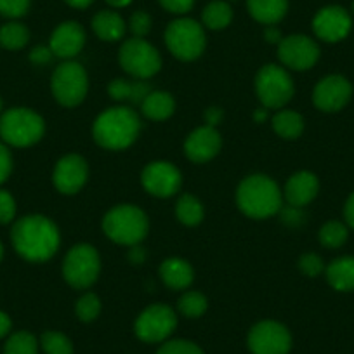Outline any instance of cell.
I'll return each instance as SVG.
<instances>
[{
    "label": "cell",
    "mask_w": 354,
    "mask_h": 354,
    "mask_svg": "<svg viewBox=\"0 0 354 354\" xmlns=\"http://www.w3.org/2000/svg\"><path fill=\"white\" fill-rule=\"evenodd\" d=\"M11 240L15 250L28 262H46L59 248V230L53 219L32 214L18 219L12 226Z\"/></svg>",
    "instance_id": "6da1fadb"
},
{
    "label": "cell",
    "mask_w": 354,
    "mask_h": 354,
    "mask_svg": "<svg viewBox=\"0 0 354 354\" xmlns=\"http://www.w3.org/2000/svg\"><path fill=\"white\" fill-rule=\"evenodd\" d=\"M141 132V118L132 108L115 106L104 110L93 125V138L101 148L120 151L134 145Z\"/></svg>",
    "instance_id": "7a4b0ae2"
},
{
    "label": "cell",
    "mask_w": 354,
    "mask_h": 354,
    "mask_svg": "<svg viewBox=\"0 0 354 354\" xmlns=\"http://www.w3.org/2000/svg\"><path fill=\"white\" fill-rule=\"evenodd\" d=\"M238 209L250 219H268L283 207V192L264 174L245 177L236 189Z\"/></svg>",
    "instance_id": "3957f363"
},
{
    "label": "cell",
    "mask_w": 354,
    "mask_h": 354,
    "mask_svg": "<svg viewBox=\"0 0 354 354\" xmlns=\"http://www.w3.org/2000/svg\"><path fill=\"white\" fill-rule=\"evenodd\" d=\"M148 217L139 207L122 203L103 217V231L111 241L125 247L139 245L148 234Z\"/></svg>",
    "instance_id": "277c9868"
},
{
    "label": "cell",
    "mask_w": 354,
    "mask_h": 354,
    "mask_svg": "<svg viewBox=\"0 0 354 354\" xmlns=\"http://www.w3.org/2000/svg\"><path fill=\"white\" fill-rule=\"evenodd\" d=\"M46 122L30 108H11L0 115V138L2 142L15 148H28L44 138Z\"/></svg>",
    "instance_id": "5b68a950"
},
{
    "label": "cell",
    "mask_w": 354,
    "mask_h": 354,
    "mask_svg": "<svg viewBox=\"0 0 354 354\" xmlns=\"http://www.w3.org/2000/svg\"><path fill=\"white\" fill-rule=\"evenodd\" d=\"M165 44L174 57L195 61L205 50L207 37L203 25L192 18L174 19L165 30Z\"/></svg>",
    "instance_id": "8992f818"
},
{
    "label": "cell",
    "mask_w": 354,
    "mask_h": 354,
    "mask_svg": "<svg viewBox=\"0 0 354 354\" xmlns=\"http://www.w3.org/2000/svg\"><path fill=\"white\" fill-rule=\"evenodd\" d=\"M255 94L268 110L283 108L295 94L294 80L283 66L266 64L255 77Z\"/></svg>",
    "instance_id": "52a82bcc"
},
{
    "label": "cell",
    "mask_w": 354,
    "mask_h": 354,
    "mask_svg": "<svg viewBox=\"0 0 354 354\" xmlns=\"http://www.w3.org/2000/svg\"><path fill=\"white\" fill-rule=\"evenodd\" d=\"M101 273V259L96 248L88 243H78L70 248L63 261V278L77 290L93 287Z\"/></svg>",
    "instance_id": "ba28073f"
},
{
    "label": "cell",
    "mask_w": 354,
    "mask_h": 354,
    "mask_svg": "<svg viewBox=\"0 0 354 354\" xmlns=\"http://www.w3.org/2000/svg\"><path fill=\"white\" fill-rule=\"evenodd\" d=\"M50 91L57 103L64 108H75L85 100L88 91L87 71L75 61H64L54 70Z\"/></svg>",
    "instance_id": "9c48e42d"
},
{
    "label": "cell",
    "mask_w": 354,
    "mask_h": 354,
    "mask_svg": "<svg viewBox=\"0 0 354 354\" xmlns=\"http://www.w3.org/2000/svg\"><path fill=\"white\" fill-rule=\"evenodd\" d=\"M118 63L124 68L125 73L138 80H148L155 77L162 68V57L155 46L146 42L145 39L125 40L118 50Z\"/></svg>",
    "instance_id": "30bf717a"
},
{
    "label": "cell",
    "mask_w": 354,
    "mask_h": 354,
    "mask_svg": "<svg viewBox=\"0 0 354 354\" xmlns=\"http://www.w3.org/2000/svg\"><path fill=\"white\" fill-rule=\"evenodd\" d=\"M176 326L177 316L172 308L165 304H153L138 316L134 330L142 342L156 344L172 335Z\"/></svg>",
    "instance_id": "8fae6325"
},
{
    "label": "cell",
    "mask_w": 354,
    "mask_h": 354,
    "mask_svg": "<svg viewBox=\"0 0 354 354\" xmlns=\"http://www.w3.org/2000/svg\"><path fill=\"white\" fill-rule=\"evenodd\" d=\"M247 342L252 354H288L292 349L288 328L273 319H266L252 326Z\"/></svg>",
    "instance_id": "7c38bea8"
},
{
    "label": "cell",
    "mask_w": 354,
    "mask_h": 354,
    "mask_svg": "<svg viewBox=\"0 0 354 354\" xmlns=\"http://www.w3.org/2000/svg\"><path fill=\"white\" fill-rule=\"evenodd\" d=\"M142 188L156 198H169L176 195L183 185L181 170L165 160H156L145 167L141 174Z\"/></svg>",
    "instance_id": "4fadbf2b"
},
{
    "label": "cell",
    "mask_w": 354,
    "mask_h": 354,
    "mask_svg": "<svg viewBox=\"0 0 354 354\" xmlns=\"http://www.w3.org/2000/svg\"><path fill=\"white\" fill-rule=\"evenodd\" d=\"M278 57L288 70L306 71L318 63L319 47L311 37L297 33V35L283 37V40L278 44Z\"/></svg>",
    "instance_id": "5bb4252c"
},
{
    "label": "cell",
    "mask_w": 354,
    "mask_h": 354,
    "mask_svg": "<svg viewBox=\"0 0 354 354\" xmlns=\"http://www.w3.org/2000/svg\"><path fill=\"white\" fill-rule=\"evenodd\" d=\"M351 97H353V85L342 75H328L313 88V103L325 113L340 111L349 103Z\"/></svg>",
    "instance_id": "9a60e30c"
},
{
    "label": "cell",
    "mask_w": 354,
    "mask_h": 354,
    "mask_svg": "<svg viewBox=\"0 0 354 354\" xmlns=\"http://www.w3.org/2000/svg\"><path fill=\"white\" fill-rule=\"evenodd\" d=\"M351 28H353V19L349 12L340 6H328V8L319 9L313 18V32L323 42H340L349 35Z\"/></svg>",
    "instance_id": "2e32d148"
},
{
    "label": "cell",
    "mask_w": 354,
    "mask_h": 354,
    "mask_svg": "<svg viewBox=\"0 0 354 354\" xmlns=\"http://www.w3.org/2000/svg\"><path fill=\"white\" fill-rule=\"evenodd\" d=\"M88 177V165L84 156L66 155L56 163L53 172V183L63 195H75L84 188Z\"/></svg>",
    "instance_id": "e0dca14e"
},
{
    "label": "cell",
    "mask_w": 354,
    "mask_h": 354,
    "mask_svg": "<svg viewBox=\"0 0 354 354\" xmlns=\"http://www.w3.org/2000/svg\"><path fill=\"white\" fill-rule=\"evenodd\" d=\"M223 146V139L216 127L203 125L195 129L185 141V153L193 163H207L216 158Z\"/></svg>",
    "instance_id": "ac0fdd59"
},
{
    "label": "cell",
    "mask_w": 354,
    "mask_h": 354,
    "mask_svg": "<svg viewBox=\"0 0 354 354\" xmlns=\"http://www.w3.org/2000/svg\"><path fill=\"white\" fill-rule=\"evenodd\" d=\"M85 39V30L77 21H64L50 35L49 47L54 56L70 61L84 49Z\"/></svg>",
    "instance_id": "d6986e66"
},
{
    "label": "cell",
    "mask_w": 354,
    "mask_h": 354,
    "mask_svg": "<svg viewBox=\"0 0 354 354\" xmlns=\"http://www.w3.org/2000/svg\"><path fill=\"white\" fill-rule=\"evenodd\" d=\"M318 192V177L309 172V170H301V172H295L285 185L283 200L287 202V205L304 209L306 205H309L316 198Z\"/></svg>",
    "instance_id": "ffe728a7"
},
{
    "label": "cell",
    "mask_w": 354,
    "mask_h": 354,
    "mask_svg": "<svg viewBox=\"0 0 354 354\" xmlns=\"http://www.w3.org/2000/svg\"><path fill=\"white\" fill-rule=\"evenodd\" d=\"M160 278L170 290H185L195 280L192 264L181 257H170L160 264Z\"/></svg>",
    "instance_id": "44dd1931"
},
{
    "label": "cell",
    "mask_w": 354,
    "mask_h": 354,
    "mask_svg": "<svg viewBox=\"0 0 354 354\" xmlns=\"http://www.w3.org/2000/svg\"><path fill=\"white\" fill-rule=\"evenodd\" d=\"M151 85L146 80H127V78H115L110 85H108V94L111 100L124 101V103H136L141 104L145 97L151 93Z\"/></svg>",
    "instance_id": "7402d4cb"
},
{
    "label": "cell",
    "mask_w": 354,
    "mask_h": 354,
    "mask_svg": "<svg viewBox=\"0 0 354 354\" xmlns=\"http://www.w3.org/2000/svg\"><path fill=\"white\" fill-rule=\"evenodd\" d=\"M326 281L330 287L337 292H353L354 290V257L344 255L335 259L325 268Z\"/></svg>",
    "instance_id": "603a6c76"
},
{
    "label": "cell",
    "mask_w": 354,
    "mask_h": 354,
    "mask_svg": "<svg viewBox=\"0 0 354 354\" xmlns=\"http://www.w3.org/2000/svg\"><path fill=\"white\" fill-rule=\"evenodd\" d=\"M252 18L266 26L277 25L288 11V0H247Z\"/></svg>",
    "instance_id": "cb8c5ba5"
},
{
    "label": "cell",
    "mask_w": 354,
    "mask_h": 354,
    "mask_svg": "<svg viewBox=\"0 0 354 354\" xmlns=\"http://www.w3.org/2000/svg\"><path fill=\"white\" fill-rule=\"evenodd\" d=\"M93 30L103 42H118L125 35L127 23L124 21L118 12L115 11H100L93 18Z\"/></svg>",
    "instance_id": "d4e9b609"
},
{
    "label": "cell",
    "mask_w": 354,
    "mask_h": 354,
    "mask_svg": "<svg viewBox=\"0 0 354 354\" xmlns=\"http://www.w3.org/2000/svg\"><path fill=\"white\" fill-rule=\"evenodd\" d=\"M176 110V101L172 94L165 91H151L141 103V111L146 118L155 122H163L170 118Z\"/></svg>",
    "instance_id": "484cf974"
},
{
    "label": "cell",
    "mask_w": 354,
    "mask_h": 354,
    "mask_svg": "<svg viewBox=\"0 0 354 354\" xmlns=\"http://www.w3.org/2000/svg\"><path fill=\"white\" fill-rule=\"evenodd\" d=\"M271 125L281 139H297L304 131V118L297 111L281 110L274 115Z\"/></svg>",
    "instance_id": "4316f807"
},
{
    "label": "cell",
    "mask_w": 354,
    "mask_h": 354,
    "mask_svg": "<svg viewBox=\"0 0 354 354\" xmlns=\"http://www.w3.org/2000/svg\"><path fill=\"white\" fill-rule=\"evenodd\" d=\"M233 19V9L226 0H212L202 12V23L209 30H224Z\"/></svg>",
    "instance_id": "83f0119b"
},
{
    "label": "cell",
    "mask_w": 354,
    "mask_h": 354,
    "mask_svg": "<svg viewBox=\"0 0 354 354\" xmlns=\"http://www.w3.org/2000/svg\"><path fill=\"white\" fill-rule=\"evenodd\" d=\"M176 216L185 226H198L203 221L202 202L193 195H183L176 203Z\"/></svg>",
    "instance_id": "f1b7e54d"
},
{
    "label": "cell",
    "mask_w": 354,
    "mask_h": 354,
    "mask_svg": "<svg viewBox=\"0 0 354 354\" xmlns=\"http://www.w3.org/2000/svg\"><path fill=\"white\" fill-rule=\"evenodd\" d=\"M30 32L23 23L9 21L0 28V46L8 50H21L28 44Z\"/></svg>",
    "instance_id": "f546056e"
},
{
    "label": "cell",
    "mask_w": 354,
    "mask_h": 354,
    "mask_svg": "<svg viewBox=\"0 0 354 354\" xmlns=\"http://www.w3.org/2000/svg\"><path fill=\"white\" fill-rule=\"evenodd\" d=\"M347 236H349V230L340 221H328L323 224L318 233L319 243L325 248H340L347 241Z\"/></svg>",
    "instance_id": "4dcf8cb0"
},
{
    "label": "cell",
    "mask_w": 354,
    "mask_h": 354,
    "mask_svg": "<svg viewBox=\"0 0 354 354\" xmlns=\"http://www.w3.org/2000/svg\"><path fill=\"white\" fill-rule=\"evenodd\" d=\"M4 354H39V342L30 332H16L6 342Z\"/></svg>",
    "instance_id": "1f68e13d"
},
{
    "label": "cell",
    "mask_w": 354,
    "mask_h": 354,
    "mask_svg": "<svg viewBox=\"0 0 354 354\" xmlns=\"http://www.w3.org/2000/svg\"><path fill=\"white\" fill-rule=\"evenodd\" d=\"M209 308L207 297L200 292H186L181 299H179V311L186 318H200L203 313Z\"/></svg>",
    "instance_id": "d6a6232c"
},
{
    "label": "cell",
    "mask_w": 354,
    "mask_h": 354,
    "mask_svg": "<svg viewBox=\"0 0 354 354\" xmlns=\"http://www.w3.org/2000/svg\"><path fill=\"white\" fill-rule=\"evenodd\" d=\"M40 346L46 354H73V344L61 332H46L40 337Z\"/></svg>",
    "instance_id": "836d02e7"
},
{
    "label": "cell",
    "mask_w": 354,
    "mask_h": 354,
    "mask_svg": "<svg viewBox=\"0 0 354 354\" xmlns=\"http://www.w3.org/2000/svg\"><path fill=\"white\" fill-rule=\"evenodd\" d=\"M101 313V301L96 294H85L75 304V315L80 322L91 323L100 316Z\"/></svg>",
    "instance_id": "e575fe53"
},
{
    "label": "cell",
    "mask_w": 354,
    "mask_h": 354,
    "mask_svg": "<svg viewBox=\"0 0 354 354\" xmlns=\"http://www.w3.org/2000/svg\"><path fill=\"white\" fill-rule=\"evenodd\" d=\"M127 28L132 33V37H136V39H145L149 33V30H151V16L145 11L132 12L131 19L127 23Z\"/></svg>",
    "instance_id": "d590c367"
},
{
    "label": "cell",
    "mask_w": 354,
    "mask_h": 354,
    "mask_svg": "<svg viewBox=\"0 0 354 354\" xmlns=\"http://www.w3.org/2000/svg\"><path fill=\"white\" fill-rule=\"evenodd\" d=\"M299 270L309 278H316L325 271V262L316 254H304L299 257Z\"/></svg>",
    "instance_id": "8d00e7d4"
},
{
    "label": "cell",
    "mask_w": 354,
    "mask_h": 354,
    "mask_svg": "<svg viewBox=\"0 0 354 354\" xmlns=\"http://www.w3.org/2000/svg\"><path fill=\"white\" fill-rule=\"evenodd\" d=\"M156 354H203V351L189 340L177 339L163 344Z\"/></svg>",
    "instance_id": "74e56055"
},
{
    "label": "cell",
    "mask_w": 354,
    "mask_h": 354,
    "mask_svg": "<svg viewBox=\"0 0 354 354\" xmlns=\"http://www.w3.org/2000/svg\"><path fill=\"white\" fill-rule=\"evenodd\" d=\"M30 9V0H0V16L9 19H18L25 16Z\"/></svg>",
    "instance_id": "f35d334b"
},
{
    "label": "cell",
    "mask_w": 354,
    "mask_h": 354,
    "mask_svg": "<svg viewBox=\"0 0 354 354\" xmlns=\"http://www.w3.org/2000/svg\"><path fill=\"white\" fill-rule=\"evenodd\" d=\"M16 217V200L6 189H0V224L12 223Z\"/></svg>",
    "instance_id": "ab89813d"
},
{
    "label": "cell",
    "mask_w": 354,
    "mask_h": 354,
    "mask_svg": "<svg viewBox=\"0 0 354 354\" xmlns=\"http://www.w3.org/2000/svg\"><path fill=\"white\" fill-rule=\"evenodd\" d=\"M12 172V155L6 142H0V185H4Z\"/></svg>",
    "instance_id": "60d3db41"
},
{
    "label": "cell",
    "mask_w": 354,
    "mask_h": 354,
    "mask_svg": "<svg viewBox=\"0 0 354 354\" xmlns=\"http://www.w3.org/2000/svg\"><path fill=\"white\" fill-rule=\"evenodd\" d=\"M158 2L165 11L172 15H186L195 6V0H158Z\"/></svg>",
    "instance_id": "b9f144b4"
},
{
    "label": "cell",
    "mask_w": 354,
    "mask_h": 354,
    "mask_svg": "<svg viewBox=\"0 0 354 354\" xmlns=\"http://www.w3.org/2000/svg\"><path fill=\"white\" fill-rule=\"evenodd\" d=\"M280 214H281V221H283L287 226H301V224L304 223V212H302L301 207L288 205L287 209L281 207Z\"/></svg>",
    "instance_id": "7bdbcfd3"
},
{
    "label": "cell",
    "mask_w": 354,
    "mask_h": 354,
    "mask_svg": "<svg viewBox=\"0 0 354 354\" xmlns=\"http://www.w3.org/2000/svg\"><path fill=\"white\" fill-rule=\"evenodd\" d=\"M53 50H50L49 46H39L33 47L32 53H30V61L33 64H47L50 59H53Z\"/></svg>",
    "instance_id": "ee69618b"
},
{
    "label": "cell",
    "mask_w": 354,
    "mask_h": 354,
    "mask_svg": "<svg viewBox=\"0 0 354 354\" xmlns=\"http://www.w3.org/2000/svg\"><path fill=\"white\" fill-rule=\"evenodd\" d=\"M224 113L221 108L217 106H210L209 110L205 111V122L207 125H210V127H216V125L221 124V120H223Z\"/></svg>",
    "instance_id": "f6af8a7d"
},
{
    "label": "cell",
    "mask_w": 354,
    "mask_h": 354,
    "mask_svg": "<svg viewBox=\"0 0 354 354\" xmlns=\"http://www.w3.org/2000/svg\"><path fill=\"white\" fill-rule=\"evenodd\" d=\"M344 219H346L347 226H349L351 230H354V192L351 193L346 205H344Z\"/></svg>",
    "instance_id": "bcb514c9"
},
{
    "label": "cell",
    "mask_w": 354,
    "mask_h": 354,
    "mask_svg": "<svg viewBox=\"0 0 354 354\" xmlns=\"http://www.w3.org/2000/svg\"><path fill=\"white\" fill-rule=\"evenodd\" d=\"M264 39L270 44H280L281 40H283V35H281L280 30L277 28V25H271V26H266Z\"/></svg>",
    "instance_id": "7dc6e473"
},
{
    "label": "cell",
    "mask_w": 354,
    "mask_h": 354,
    "mask_svg": "<svg viewBox=\"0 0 354 354\" xmlns=\"http://www.w3.org/2000/svg\"><path fill=\"white\" fill-rule=\"evenodd\" d=\"M11 328H12V322L11 318H9V315L4 311H0V339L8 337L9 332H11Z\"/></svg>",
    "instance_id": "c3c4849f"
},
{
    "label": "cell",
    "mask_w": 354,
    "mask_h": 354,
    "mask_svg": "<svg viewBox=\"0 0 354 354\" xmlns=\"http://www.w3.org/2000/svg\"><path fill=\"white\" fill-rule=\"evenodd\" d=\"M129 259H131L132 262H136V264H141V262L145 261V248L139 247V245H134V247H131V254H129Z\"/></svg>",
    "instance_id": "681fc988"
},
{
    "label": "cell",
    "mask_w": 354,
    "mask_h": 354,
    "mask_svg": "<svg viewBox=\"0 0 354 354\" xmlns=\"http://www.w3.org/2000/svg\"><path fill=\"white\" fill-rule=\"evenodd\" d=\"M70 8H75V9H87L88 6L93 4L94 0H64Z\"/></svg>",
    "instance_id": "f907efd6"
},
{
    "label": "cell",
    "mask_w": 354,
    "mask_h": 354,
    "mask_svg": "<svg viewBox=\"0 0 354 354\" xmlns=\"http://www.w3.org/2000/svg\"><path fill=\"white\" fill-rule=\"evenodd\" d=\"M254 120L259 122V124L268 120V108H257L254 113Z\"/></svg>",
    "instance_id": "816d5d0a"
},
{
    "label": "cell",
    "mask_w": 354,
    "mask_h": 354,
    "mask_svg": "<svg viewBox=\"0 0 354 354\" xmlns=\"http://www.w3.org/2000/svg\"><path fill=\"white\" fill-rule=\"evenodd\" d=\"M106 2L111 6V8L118 9V8H127V6L131 4L132 0H106Z\"/></svg>",
    "instance_id": "f5cc1de1"
},
{
    "label": "cell",
    "mask_w": 354,
    "mask_h": 354,
    "mask_svg": "<svg viewBox=\"0 0 354 354\" xmlns=\"http://www.w3.org/2000/svg\"><path fill=\"white\" fill-rule=\"evenodd\" d=\"M2 259H4V245L0 241V262H2Z\"/></svg>",
    "instance_id": "db71d44e"
},
{
    "label": "cell",
    "mask_w": 354,
    "mask_h": 354,
    "mask_svg": "<svg viewBox=\"0 0 354 354\" xmlns=\"http://www.w3.org/2000/svg\"><path fill=\"white\" fill-rule=\"evenodd\" d=\"M0 111H2V97H0Z\"/></svg>",
    "instance_id": "11a10c76"
},
{
    "label": "cell",
    "mask_w": 354,
    "mask_h": 354,
    "mask_svg": "<svg viewBox=\"0 0 354 354\" xmlns=\"http://www.w3.org/2000/svg\"><path fill=\"white\" fill-rule=\"evenodd\" d=\"M353 11H354V2H353Z\"/></svg>",
    "instance_id": "9f6ffc18"
}]
</instances>
